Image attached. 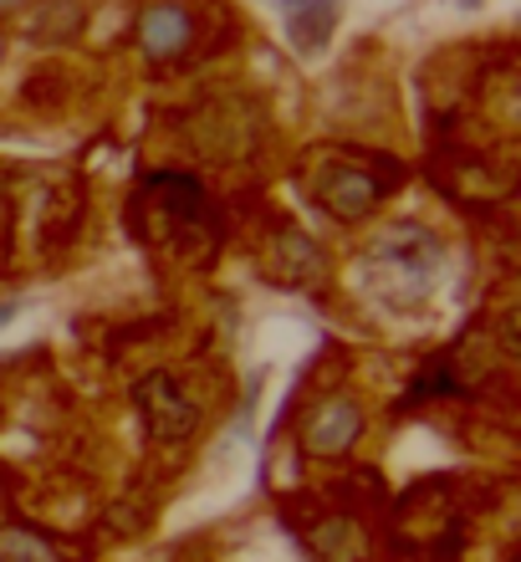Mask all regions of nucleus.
<instances>
[{"label":"nucleus","mask_w":521,"mask_h":562,"mask_svg":"<svg viewBox=\"0 0 521 562\" xmlns=\"http://www.w3.org/2000/svg\"><path fill=\"white\" fill-rule=\"evenodd\" d=\"M138 409H144V425L159 435V440H184L194 425H200V409L190 404V394L174 384V373H144L134 389Z\"/></svg>","instance_id":"f257e3e1"},{"label":"nucleus","mask_w":521,"mask_h":562,"mask_svg":"<svg viewBox=\"0 0 521 562\" xmlns=\"http://www.w3.org/2000/svg\"><path fill=\"white\" fill-rule=\"evenodd\" d=\"M144 194H154L159 215L174 221L179 236H194V225H205L209 236L220 231V221H215L205 190H200V179H190V175H149L144 179Z\"/></svg>","instance_id":"f03ea898"},{"label":"nucleus","mask_w":521,"mask_h":562,"mask_svg":"<svg viewBox=\"0 0 521 562\" xmlns=\"http://www.w3.org/2000/svg\"><path fill=\"white\" fill-rule=\"evenodd\" d=\"M440 240L430 231H419V225H404V231H388L378 246H373V267H394L404 277L415 281V296L430 292V277L440 267Z\"/></svg>","instance_id":"7ed1b4c3"},{"label":"nucleus","mask_w":521,"mask_h":562,"mask_svg":"<svg viewBox=\"0 0 521 562\" xmlns=\"http://www.w3.org/2000/svg\"><path fill=\"white\" fill-rule=\"evenodd\" d=\"M378 194H384V179H373L369 169H358V164H322V169H317V200H322V210H332L338 221L369 215V210L378 205Z\"/></svg>","instance_id":"20e7f679"},{"label":"nucleus","mask_w":521,"mask_h":562,"mask_svg":"<svg viewBox=\"0 0 521 562\" xmlns=\"http://www.w3.org/2000/svg\"><path fill=\"white\" fill-rule=\"evenodd\" d=\"M276 11L286 21V42L297 57H317L328 46L338 15H343V0H276Z\"/></svg>","instance_id":"39448f33"},{"label":"nucleus","mask_w":521,"mask_h":562,"mask_svg":"<svg viewBox=\"0 0 521 562\" xmlns=\"http://www.w3.org/2000/svg\"><path fill=\"white\" fill-rule=\"evenodd\" d=\"M194 36L190 26V11L184 5H174V0H159V5H149V11L138 15V42H144V52H149L154 61L174 57V52H184Z\"/></svg>","instance_id":"423d86ee"},{"label":"nucleus","mask_w":521,"mask_h":562,"mask_svg":"<svg viewBox=\"0 0 521 562\" xmlns=\"http://www.w3.org/2000/svg\"><path fill=\"white\" fill-rule=\"evenodd\" d=\"M358 429H363L358 404L328 400L313 419H307V445H313V450H322V456H338V450H348V445L358 440Z\"/></svg>","instance_id":"0eeeda50"},{"label":"nucleus","mask_w":521,"mask_h":562,"mask_svg":"<svg viewBox=\"0 0 521 562\" xmlns=\"http://www.w3.org/2000/svg\"><path fill=\"white\" fill-rule=\"evenodd\" d=\"M77 26H82V5L77 0H46V5L31 11V42H42V46L67 42Z\"/></svg>","instance_id":"6e6552de"},{"label":"nucleus","mask_w":521,"mask_h":562,"mask_svg":"<svg viewBox=\"0 0 521 562\" xmlns=\"http://www.w3.org/2000/svg\"><path fill=\"white\" fill-rule=\"evenodd\" d=\"M276 271H282L292 286H302L313 271H322V256H317L302 236H282V240H276Z\"/></svg>","instance_id":"1a4fd4ad"},{"label":"nucleus","mask_w":521,"mask_h":562,"mask_svg":"<svg viewBox=\"0 0 521 562\" xmlns=\"http://www.w3.org/2000/svg\"><path fill=\"white\" fill-rule=\"evenodd\" d=\"M0 562H57V552L26 527H0Z\"/></svg>","instance_id":"9d476101"},{"label":"nucleus","mask_w":521,"mask_h":562,"mask_svg":"<svg viewBox=\"0 0 521 562\" xmlns=\"http://www.w3.org/2000/svg\"><path fill=\"white\" fill-rule=\"evenodd\" d=\"M11 317H15V307H11V302H5V307H0V327L11 323Z\"/></svg>","instance_id":"9b49d317"},{"label":"nucleus","mask_w":521,"mask_h":562,"mask_svg":"<svg viewBox=\"0 0 521 562\" xmlns=\"http://www.w3.org/2000/svg\"><path fill=\"white\" fill-rule=\"evenodd\" d=\"M0 5H11V0H0Z\"/></svg>","instance_id":"f8f14e48"}]
</instances>
